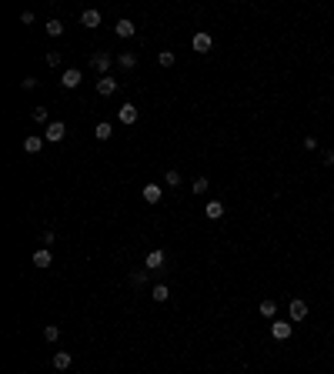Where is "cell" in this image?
Segmentation results:
<instances>
[{
    "mask_svg": "<svg viewBox=\"0 0 334 374\" xmlns=\"http://www.w3.org/2000/svg\"><path fill=\"white\" fill-rule=\"evenodd\" d=\"M40 147H44V137H27V140H24V150H27V154H37Z\"/></svg>",
    "mask_w": 334,
    "mask_h": 374,
    "instance_id": "9a60e30c",
    "label": "cell"
},
{
    "mask_svg": "<svg viewBox=\"0 0 334 374\" xmlns=\"http://www.w3.org/2000/svg\"><path fill=\"white\" fill-rule=\"evenodd\" d=\"M47 34H50V37H60V34H64V23H60V20H47Z\"/></svg>",
    "mask_w": 334,
    "mask_h": 374,
    "instance_id": "ffe728a7",
    "label": "cell"
},
{
    "mask_svg": "<svg viewBox=\"0 0 334 374\" xmlns=\"http://www.w3.org/2000/svg\"><path fill=\"white\" fill-rule=\"evenodd\" d=\"M134 30H137V27H134L130 20H117V23H114V34H117V37H134Z\"/></svg>",
    "mask_w": 334,
    "mask_h": 374,
    "instance_id": "30bf717a",
    "label": "cell"
},
{
    "mask_svg": "<svg viewBox=\"0 0 334 374\" xmlns=\"http://www.w3.org/2000/svg\"><path fill=\"white\" fill-rule=\"evenodd\" d=\"M161 264H164V251H150L147 257H144V267H147V271H157Z\"/></svg>",
    "mask_w": 334,
    "mask_h": 374,
    "instance_id": "9c48e42d",
    "label": "cell"
},
{
    "mask_svg": "<svg viewBox=\"0 0 334 374\" xmlns=\"http://www.w3.org/2000/svg\"><path fill=\"white\" fill-rule=\"evenodd\" d=\"M211 47H214V37H211L207 30H201V34H194V50H197V54H207Z\"/></svg>",
    "mask_w": 334,
    "mask_h": 374,
    "instance_id": "6da1fadb",
    "label": "cell"
},
{
    "mask_svg": "<svg viewBox=\"0 0 334 374\" xmlns=\"http://www.w3.org/2000/svg\"><path fill=\"white\" fill-rule=\"evenodd\" d=\"M80 80H84V77H80V70H74V67H71V70H64V77H60V84H64V87H71V91H74V87H80Z\"/></svg>",
    "mask_w": 334,
    "mask_h": 374,
    "instance_id": "ba28073f",
    "label": "cell"
},
{
    "mask_svg": "<svg viewBox=\"0 0 334 374\" xmlns=\"http://www.w3.org/2000/svg\"><path fill=\"white\" fill-rule=\"evenodd\" d=\"M191 190H194V194H204V190H207V177H197V181H194V187H191Z\"/></svg>",
    "mask_w": 334,
    "mask_h": 374,
    "instance_id": "cb8c5ba5",
    "label": "cell"
},
{
    "mask_svg": "<svg viewBox=\"0 0 334 374\" xmlns=\"http://www.w3.org/2000/svg\"><path fill=\"white\" fill-rule=\"evenodd\" d=\"M50 261H54V257H50V247H40L37 254H34V264H37V267H50Z\"/></svg>",
    "mask_w": 334,
    "mask_h": 374,
    "instance_id": "4fadbf2b",
    "label": "cell"
},
{
    "mask_svg": "<svg viewBox=\"0 0 334 374\" xmlns=\"http://www.w3.org/2000/svg\"><path fill=\"white\" fill-rule=\"evenodd\" d=\"M167 184L174 187V184H181V170H167V177H164Z\"/></svg>",
    "mask_w": 334,
    "mask_h": 374,
    "instance_id": "484cf974",
    "label": "cell"
},
{
    "mask_svg": "<svg viewBox=\"0 0 334 374\" xmlns=\"http://www.w3.org/2000/svg\"><path fill=\"white\" fill-rule=\"evenodd\" d=\"M174 60H177L174 50H161V54H157V64H161V67H174Z\"/></svg>",
    "mask_w": 334,
    "mask_h": 374,
    "instance_id": "ac0fdd59",
    "label": "cell"
},
{
    "mask_svg": "<svg viewBox=\"0 0 334 374\" xmlns=\"http://www.w3.org/2000/svg\"><path fill=\"white\" fill-rule=\"evenodd\" d=\"M324 164H328V167L334 164V150H328V154H324Z\"/></svg>",
    "mask_w": 334,
    "mask_h": 374,
    "instance_id": "4316f807",
    "label": "cell"
},
{
    "mask_svg": "<svg viewBox=\"0 0 334 374\" xmlns=\"http://www.w3.org/2000/svg\"><path fill=\"white\" fill-rule=\"evenodd\" d=\"M64 134H67V127H64L60 120H54V124H47V134H44V137H47L50 144H60V140H64Z\"/></svg>",
    "mask_w": 334,
    "mask_h": 374,
    "instance_id": "7a4b0ae2",
    "label": "cell"
},
{
    "mask_svg": "<svg viewBox=\"0 0 334 374\" xmlns=\"http://www.w3.org/2000/svg\"><path fill=\"white\" fill-rule=\"evenodd\" d=\"M117 120H120V124H137V107H134V104H124V107L117 111Z\"/></svg>",
    "mask_w": 334,
    "mask_h": 374,
    "instance_id": "52a82bcc",
    "label": "cell"
},
{
    "mask_svg": "<svg viewBox=\"0 0 334 374\" xmlns=\"http://www.w3.org/2000/svg\"><path fill=\"white\" fill-rule=\"evenodd\" d=\"M287 311H291V321H304V318H308V304H304L301 298L291 301V304H287Z\"/></svg>",
    "mask_w": 334,
    "mask_h": 374,
    "instance_id": "277c9868",
    "label": "cell"
},
{
    "mask_svg": "<svg viewBox=\"0 0 334 374\" xmlns=\"http://www.w3.org/2000/svg\"><path fill=\"white\" fill-rule=\"evenodd\" d=\"M117 64H120L124 70H130V67L137 64V57H134V54H120V57H117Z\"/></svg>",
    "mask_w": 334,
    "mask_h": 374,
    "instance_id": "7402d4cb",
    "label": "cell"
},
{
    "mask_svg": "<svg viewBox=\"0 0 334 374\" xmlns=\"http://www.w3.org/2000/svg\"><path fill=\"white\" fill-rule=\"evenodd\" d=\"M204 214H207V221H217V217H224V204L221 201H211Z\"/></svg>",
    "mask_w": 334,
    "mask_h": 374,
    "instance_id": "7c38bea8",
    "label": "cell"
},
{
    "mask_svg": "<svg viewBox=\"0 0 334 374\" xmlns=\"http://www.w3.org/2000/svg\"><path fill=\"white\" fill-rule=\"evenodd\" d=\"M94 134H97V140H107V137L114 134V127H111V124H97V131H94Z\"/></svg>",
    "mask_w": 334,
    "mask_h": 374,
    "instance_id": "44dd1931",
    "label": "cell"
},
{
    "mask_svg": "<svg viewBox=\"0 0 334 374\" xmlns=\"http://www.w3.org/2000/svg\"><path fill=\"white\" fill-rule=\"evenodd\" d=\"M34 120H37V124H47V107H34Z\"/></svg>",
    "mask_w": 334,
    "mask_h": 374,
    "instance_id": "d4e9b609",
    "label": "cell"
},
{
    "mask_svg": "<svg viewBox=\"0 0 334 374\" xmlns=\"http://www.w3.org/2000/svg\"><path fill=\"white\" fill-rule=\"evenodd\" d=\"M114 91H117V80H114L111 74H107V77H100V80H97V94H100V97H111Z\"/></svg>",
    "mask_w": 334,
    "mask_h": 374,
    "instance_id": "5b68a950",
    "label": "cell"
},
{
    "mask_svg": "<svg viewBox=\"0 0 334 374\" xmlns=\"http://www.w3.org/2000/svg\"><path fill=\"white\" fill-rule=\"evenodd\" d=\"M150 294H154V301H167V298H170V287H167V284H154Z\"/></svg>",
    "mask_w": 334,
    "mask_h": 374,
    "instance_id": "e0dca14e",
    "label": "cell"
},
{
    "mask_svg": "<svg viewBox=\"0 0 334 374\" xmlns=\"http://www.w3.org/2000/svg\"><path fill=\"white\" fill-rule=\"evenodd\" d=\"M274 311H278V304H274L271 298H267V301H261V314H264V318H274Z\"/></svg>",
    "mask_w": 334,
    "mask_h": 374,
    "instance_id": "d6986e66",
    "label": "cell"
},
{
    "mask_svg": "<svg viewBox=\"0 0 334 374\" xmlns=\"http://www.w3.org/2000/svg\"><path fill=\"white\" fill-rule=\"evenodd\" d=\"M91 67H94L100 77H107V70H111V57H107V54H94V57H91Z\"/></svg>",
    "mask_w": 334,
    "mask_h": 374,
    "instance_id": "3957f363",
    "label": "cell"
},
{
    "mask_svg": "<svg viewBox=\"0 0 334 374\" xmlns=\"http://www.w3.org/2000/svg\"><path fill=\"white\" fill-rule=\"evenodd\" d=\"M54 368H57V371H67V368H71V354H67V351L54 354Z\"/></svg>",
    "mask_w": 334,
    "mask_h": 374,
    "instance_id": "2e32d148",
    "label": "cell"
},
{
    "mask_svg": "<svg viewBox=\"0 0 334 374\" xmlns=\"http://www.w3.org/2000/svg\"><path fill=\"white\" fill-rule=\"evenodd\" d=\"M80 23H84V27H97V23H100V10H84V14H80Z\"/></svg>",
    "mask_w": 334,
    "mask_h": 374,
    "instance_id": "5bb4252c",
    "label": "cell"
},
{
    "mask_svg": "<svg viewBox=\"0 0 334 374\" xmlns=\"http://www.w3.org/2000/svg\"><path fill=\"white\" fill-rule=\"evenodd\" d=\"M271 334L278 337V341H287L291 337V321H274L271 324Z\"/></svg>",
    "mask_w": 334,
    "mask_h": 374,
    "instance_id": "8992f818",
    "label": "cell"
},
{
    "mask_svg": "<svg viewBox=\"0 0 334 374\" xmlns=\"http://www.w3.org/2000/svg\"><path fill=\"white\" fill-rule=\"evenodd\" d=\"M161 197H164V190H161L157 184H147V187H144V201H147V204H157Z\"/></svg>",
    "mask_w": 334,
    "mask_h": 374,
    "instance_id": "8fae6325",
    "label": "cell"
},
{
    "mask_svg": "<svg viewBox=\"0 0 334 374\" xmlns=\"http://www.w3.org/2000/svg\"><path fill=\"white\" fill-rule=\"evenodd\" d=\"M44 337H47V341H57V337H60L57 324H47V327H44Z\"/></svg>",
    "mask_w": 334,
    "mask_h": 374,
    "instance_id": "603a6c76",
    "label": "cell"
}]
</instances>
